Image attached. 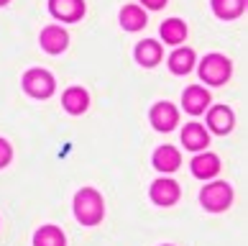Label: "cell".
Instances as JSON below:
<instances>
[{
    "mask_svg": "<svg viewBox=\"0 0 248 246\" xmlns=\"http://www.w3.org/2000/svg\"><path fill=\"white\" fill-rule=\"evenodd\" d=\"M75 215L82 226H95V223L103 221L105 203H103V197H100L97 190L85 187L75 195Z\"/></svg>",
    "mask_w": 248,
    "mask_h": 246,
    "instance_id": "1",
    "label": "cell"
},
{
    "mask_svg": "<svg viewBox=\"0 0 248 246\" xmlns=\"http://www.w3.org/2000/svg\"><path fill=\"white\" fill-rule=\"evenodd\" d=\"M231 72H233V65L223 54H207L200 65V77H202V82H210V85H223V82H228Z\"/></svg>",
    "mask_w": 248,
    "mask_h": 246,
    "instance_id": "2",
    "label": "cell"
},
{
    "mask_svg": "<svg viewBox=\"0 0 248 246\" xmlns=\"http://www.w3.org/2000/svg\"><path fill=\"white\" fill-rule=\"evenodd\" d=\"M200 203L205 205L207 211L220 213L233 203V190H231V185H225V182H213V185H207L200 193Z\"/></svg>",
    "mask_w": 248,
    "mask_h": 246,
    "instance_id": "3",
    "label": "cell"
},
{
    "mask_svg": "<svg viewBox=\"0 0 248 246\" xmlns=\"http://www.w3.org/2000/svg\"><path fill=\"white\" fill-rule=\"evenodd\" d=\"M54 87H57V82H54L51 72H46V69H29L23 75V90L31 98L44 100L54 93Z\"/></svg>",
    "mask_w": 248,
    "mask_h": 246,
    "instance_id": "4",
    "label": "cell"
},
{
    "mask_svg": "<svg viewBox=\"0 0 248 246\" xmlns=\"http://www.w3.org/2000/svg\"><path fill=\"white\" fill-rule=\"evenodd\" d=\"M49 11L59 21H79L85 16V0H49Z\"/></svg>",
    "mask_w": 248,
    "mask_h": 246,
    "instance_id": "5",
    "label": "cell"
},
{
    "mask_svg": "<svg viewBox=\"0 0 248 246\" xmlns=\"http://www.w3.org/2000/svg\"><path fill=\"white\" fill-rule=\"evenodd\" d=\"M151 123L156 131H171L179 123V111L171 103H156L151 108Z\"/></svg>",
    "mask_w": 248,
    "mask_h": 246,
    "instance_id": "6",
    "label": "cell"
},
{
    "mask_svg": "<svg viewBox=\"0 0 248 246\" xmlns=\"http://www.w3.org/2000/svg\"><path fill=\"white\" fill-rule=\"evenodd\" d=\"M41 47L44 51L49 54H62L64 49L69 47V33L62 29V26H46V29L41 31Z\"/></svg>",
    "mask_w": 248,
    "mask_h": 246,
    "instance_id": "7",
    "label": "cell"
},
{
    "mask_svg": "<svg viewBox=\"0 0 248 246\" xmlns=\"http://www.w3.org/2000/svg\"><path fill=\"white\" fill-rule=\"evenodd\" d=\"M182 103H185V111L187 113L200 115V113H205V108L210 105V93H207L205 87H200V85H192V87L185 90Z\"/></svg>",
    "mask_w": 248,
    "mask_h": 246,
    "instance_id": "8",
    "label": "cell"
},
{
    "mask_svg": "<svg viewBox=\"0 0 248 246\" xmlns=\"http://www.w3.org/2000/svg\"><path fill=\"white\" fill-rule=\"evenodd\" d=\"M151 200L156 205H174L179 200V185L174 180H156L151 185Z\"/></svg>",
    "mask_w": 248,
    "mask_h": 246,
    "instance_id": "9",
    "label": "cell"
},
{
    "mask_svg": "<svg viewBox=\"0 0 248 246\" xmlns=\"http://www.w3.org/2000/svg\"><path fill=\"white\" fill-rule=\"evenodd\" d=\"M233 123H235V118H233V111L231 108H225V105H215V108H210V113H207V126L213 129L215 133H228L233 129Z\"/></svg>",
    "mask_w": 248,
    "mask_h": 246,
    "instance_id": "10",
    "label": "cell"
},
{
    "mask_svg": "<svg viewBox=\"0 0 248 246\" xmlns=\"http://www.w3.org/2000/svg\"><path fill=\"white\" fill-rule=\"evenodd\" d=\"M182 144H185L187 149H192V151L205 149L210 144V136L205 131V126H202V123H187L185 131H182Z\"/></svg>",
    "mask_w": 248,
    "mask_h": 246,
    "instance_id": "11",
    "label": "cell"
},
{
    "mask_svg": "<svg viewBox=\"0 0 248 246\" xmlns=\"http://www.w3.org/2000/svg\"><path fill=\"white\" fill-rule=\"evenodd\" d=\"M220 172V159L215 154H197L192 159V175L200 177V180H210Z\"/></svg>",
    "mask_w": 248,
    "mask_h": 246,
    "instance_id": "12",
    "label": "cell"
},
{
    "mask_svg": "<svg viewBox=\"0 0 248 246\" xmlns=\"http://www.w3.org/2000/svg\"><path fill=\"white\" fill-rule=\"evenodd\" d=\"M136 62L143 67H156L161 62V44L159 41H139V47H136Z\"/></svg>",
    "mask_w": 248,
    "mask_h": 246,
    "instance_id": "13",
    "label": "cell"
},
{
    "mask_svg": "<svg viewBox=\"0 0 248 246\" xmlns=\"http://www.w3.org/2000/svg\"><path fill=\"white\" fill-rule=\"evenodd\" d=\"M62 103H64V111H67V113L79 115V113H85V111H87V105H90V95H87L82 87H69L67 93H64Z\"/></svg>",
    "mask_w": 248,
    "mask_h": 246,
    "instance_id": "14",
    "label": "cell"
},
{
    "mask_svg": "<svg viewBox=\"0 0 248 246\" xmlns=\"http://www.w3.org/2000/svg\"><path fill=\"white\" fill-rule=\"evenodd\" d=\"M182 164V157L174 147H159L154 151V167L161 172H174Z\"/></svg>",
    "mask_w": 248,
    "mask_h": 246,
    "instance_id": "15",
    "label": "cell"
},
{
    "mask_svg": "<svg viewBox=\"0 0 248 246\" xmlns=\"http://www.w3.org/2000/svg\"><path fill=\"white\" fill-rule=\"evenodd\" d=\"M192 67H195V51L192 49H177L171 51L169 57V69L174 72V75H187V72H192Z\"/></svg>",
    "mask_w": 248,
    "mask_h": 246,
    "instance_id": "16",
    "label": "cell"
},
{
    "mask_svg": "<svg viewBox=\"0 0 248 246\" xmlns=\"http://www.w3.org/2000/svg\"><path fill=\"white\" fill-rule=\"evenodd\" d=\"M146 21H149V18H146L143 8H139V5H125L121 11V26L125 31H139L146 26Z\"/></svg>",
    "mask_w": 248,
    "mask_h": 246,
    "instance_id": "17",
    "label": "cell"
},
{
    "mask_svg": "<svg viewBox=\"0 0 248 246\" xmlns=\"http://www.w3.org/2000/svg\"><path fill=\"white\" fill-rule=\"evenodd\" d=\"M185 36H187V26H185V21H179V18H169V21L161 23V39L167 44L177 47V44L185 41Z\"/></svg>",
    "mask_w": 248,
    "mask_h": 246,
    "instance_id": "18",
    "label": "cell"
},
{
    "mask_svg": "<svg viewBox=\"0 0 248 246\" xmlns=\"http://www.w3.org/2000/svg\"><path fill=\"white\" fill-rule=\"evenodd\" d=\"M246 11V0H213V13L217 18H238Z\"/></svg>",
    "mask_w": 248,
    "mask_h": 246,
    "instance_id": "19",
    "label": "cell"
},
{
    "mask_svg": "<svg viewBox=\"0 0 248 246\" xmlns=\"http://www.w3.org/2000/svg\"><path fill=\"white\" fill-rule=\"evenodd\" d=\"M64 244H67L64 241V233L57 226H44L33 236V246H64Z\"/></svg>",
    "mask_w": 248,
    "mask_h": 246,
    "instance_id": "20",
    "label": "cell"
},
{
    "mask_svg": "<svg viewBox=\"0 0 248 246\" xmlns=\"http://www.w3.org/2000/svg\"><path fill=\"white\" fill-rule=\"evenodd\" d=\"M13 157V149H11V144H8L5 139H0V167H5L8 162H11Z\"/></svg>",
    "mask_w": 248,
    "mask_h": 246,
    "instance_id": "21",
    "label": "cell"
},
{
    "mask_svg": "<svg viewBox=\"0 0 248 246\" xmlns=\"http://www.w3.org/2000/svg\"><path fill=\"white\" fill-rule=\"evenodd\" d=\"M141 3H143L146 8H151V11H159V8L167 5V0H141Z\"/></svg>",
    "mask_w": 248,
    "mask_h": 246,
    "instance_id": "22",
    "label": "cell"
},
{
    "mask_svg": "<svg viewBox=\"0 0 248 246\" xmlns=\"http://www.w3.org/2000/svg\"><path fill=\"white\" fill-rule=\"evenodd\" d=\"M5 3H11V0H0V5H5Z\"/></svg>",
    "mask_w": 248,
    "mask_h": 246,
    "instance_id": "23",
    "label": "cell"
},
{
    "mask_svg": "<svg viewBox=\"0 0 248 246\" xmlns=\"http://www.w3.org/2000/svg\"><path fill=\"white\" fill-rule=\"evenodd\" d=\"M164 246H169V244H164Z\"/></svg>",
    "mask_w": 248,
    "mask_h": 246,
    "instance_id": "24",
    "label": "cell"
}]
</instances>
